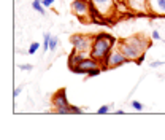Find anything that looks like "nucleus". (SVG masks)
Instances as JSON below:
<instances>
[{
	"mask_svg": "<svg viewBox=\"0 0 165 140\" xmlns=\"http://www.w3.org/2000/svg\"><path fill=\"white\" fill-rule=\"evenodd\" d=\"M118 45H119V51L129 61L135 62L140 56L145 54L146 48L149 46V42H146V38H143L141 35H134L130 38H125V40L119 42Z\"/></svg>",
	"mask_w": 165,
	"mask_h": 140,
	"instance_id": "obj_1",
	"label": "nucleus"
},
{
	"mask_svg": "<svg viewBox=\"0 0 165 140\" xmlns=\"http://www.w3.org/2000/svg\"><path fill=\"white\" fill-rule=\"evenodd\" d=\"M114 43H116V38L113 35H110L106 32H98L94 37V43H92V49H91L89 56L97 59L98 62H105V59L108 58Z\"/></svg>",
	"mask_w": 165,
	"mask_h": 140,
	"instance_id": "obj_2",
	"label": "nucleus"
},
{
	"mask_svg": "<svg viewBox=\"0 0 165 140\" xmlns=\"http://www.w3.org/2000/svg\"><path fill=\"white\" fill-rule=\"evenodd\" d=\"M100 67V62L94 58H84L81 53H78L76 49H73V53L68 58V69L75 73H82V75H87L91 70L98 69Z\"/></svg>",
	"mask_w": 165,
	"mask_h": 140,
	"instance_id": "obj_3",
	"label": "nucleus"
},
{
	"mask_svg": "<svg viewBox=\"0 0 165 140\" xmlns=\"http://www.w3.org/2000/svg\"><path fill=\"white\" fill-rule=\"evenodd\" d=\"M51 104H52V108L57 115H70V113H82V110L78 107H73L70 105L68 99H67V91L64 88H60L59 91H56L51 97Z\"/></svg>",
	"mask_w": 165,
	"mask_h": 140,
	"instance_id": "obj_4",
	"label": "nucleus"
},
{
	"mask_svg": "<svg viewBox=\"0 0 165 140\" xmlns=\"http://www.w3.org/2000/svg\"><path fill=\"white\" fill-rule=\"evenodd\" d=\"M92 11H94V19L97 14L98 21H105L116 11V0H91Z\"/></svg>",
	"mask_w": 165,
	"mask_h": 140,
	"instance_id": "obj_5",
	"label": "nucleus"
},
{
	"mask_svg": "<svg viewBox=\"0 0 165 140\" xmlns=\"http://www.w3.org/2000/svg\"><path fill=\"white\" fill-rule=\"evenodd\" d=\"M70 40H71V45H73V49H76L78 53H91L92 43H94V38L92 37L82 35V33H76Z\"/></svg>",
	"mask_w": 165,
	"mask_h": 140,
	"instance_id": "obj_6",
	"label": "nucleus"
},
{
	"mask_svg": "<svg viewBox=\"0 0 165 140\" xmlns=\"http://www.w3.org/2000/svg\"><path fill=\"white\" fill-rule=\"evenodd\" d=\"M71 10H73V13L78 16L80 19H86L87 16L94 14L91 0H73V3H71Z\"/></svg>",
	"mask_w": 165,
	"mask_h": 140,
	"instance_id": "obj_7",
	"label": "nucleus"
},
{
	"mask_svg": "<svg viewBox=\"0 0 165 140\" xmlns=\"http://www.w3.org/2000/svg\"><path fill=\"white\" fill-rule=\"evenodd\" d=\"M127 62H129V59L125 58L119 49H111L108 58L105 59V62H103V65H105L106 69H114V67H119V65L127 64Z\"/></svg>",
	"mask_w": 165,
	"mask_h": 140,
	"instance_id": "obj_8",
	"label": "nucleus"
},
{
	"mask_svg": "<svg viewBox=\"0 0 165 140\" xmlns=\"http://www.w3.org/2000/svg\"><path fill=\"white\" fill-rule=\"evenodd\" d=\"M148 11L151 14L165 16V0H148Z\"/></svg>",
	"mask_w": 165,
	"mask_h": 140,
	"instance_id": "obj_9",
	"label": "nucleus"
},
{
	"mask_svg": "<svg viewBox=\"0 0 165 140\" xmlns=\"http://www.w3.org/2000/svg\"><path fill=\"white\" fill-rule=\"evenodd\" d=\"M125 2L135 13H146L148 11V0H125Z\"/></svg>",
	"mask_w": 165,
	"mask_h": 140,
	"instance_id": "obj_10",
	"label": "nucleus"
},
{
	"mask_svg": "<svg viewBox=\"0 0 165 140\" xmlns=\"http://www.w3.org/2000/svg\"><path fill=\"white\" fill-rule=\"evenodd\" d=\"M32 8H34L35 11H38L40 14H46V13H45V7H43L41 0H34V2H32Z\"/></svg>",
	"mask_w": 165,
	"mask_h": 140,
	"instance_id": "obj_11",
	"label": "nucleus"
},
{
	"mask_svg": "<svg viewBox=\"0 0 165 140\" xmlns=\"http://www.w3.org/2000/svg\"><path fill=\"white\" fill-rule=\"evenodd\" d=\"M49 42H51V33L45 32V35H43V49H45V53L49 51Z\"/></svg>",
	"mask_w": 165,
	"mask_h": 140,
	"instance_id": "obj_12",
	"label": "nucleus"
},
{
	"mask_svg": "<svg viewBox=\"0 0 165 140\" xmlns=\"http://www.w3.org/2000/svg\"><path fill=\"white\" fill-rule=\"evenodd\" d=\"M40 46H41V45H40V43H37V42H34V43H32V45H30V46H29V51H27V54H35V53L38 51V49H40Z\"/></svg>",
	"mask_w": 165,
	"mask_h": 140,
	"instance_id": "obj_13",
	"label": "nucleus"
},
{
	"mask_svg": "<svg viewBox=\"0 0 165 140\" xmlns=\"http://www.w3.org/2000/svg\"><path fill=\"white\" fill-rule=\"evenodd\" d=\"M130 105H132V108H134V110H138V111L143 110V104L140 102V100H132Z\"/></svg>",
	"mask_w": 165,
	"mask_h": 140,
	"instance_id": "obj_14",
	"label": "nucleus"
},
{
	"mask_svg": "<svg viewBox=\"0 0 165 140\" xmlns=\"http://www.w3.org/2000/svg\"><path fill=\"white\" fill-rule=\"evenodd\" d=\"M57 45H59L57 37H51V42H49V51H54V49L57 48Z\"/></svg>",
	"mask_w": 165,
	"mask_h": 140,
	"instance_id": "obj_15",
	"label": "nucleus"
},
{
	"mask_svg": "<svg viewBox=\"0 0 165 140\" xmlns=\"http://www.w3.org/2000/svg\"><path fill=\"white\" fill-rule=\"evenodd\" d=\"M110 110H111V105L106 104V105H102V107L97 110V113H98V115H105V113H108Z\"/></svg>",
	"mask_w": 165,
	"mask_h": 140,
	"instance_id": "obj_16",
	"label": "nucleus"
},
{
	"mask_svg": "<svg viewBox=\"0 0 165 140\" xmlns=\"http://www.w3.org/2000/svg\"><path fill=\"white\" fill-rule=\"evenodd\" d=\"M19 70L30 72V70H34V65H30V64H22V65H19Z\"/></svg>",
	"mask_w": 165,
	"mask_h": 140,
	"instance_id": "obj_17",
	"label": "nucleus"
},
{
	"mask_svg": "<svg viewBox=\"0 0 165 140\" xmlns=\"http://www.w3.org/2000/svg\"><path fill=\"white\" fill-rule=\"evenodd\" d=\"M100 67H98V69H94V70H91L89 72V73H87V76H95V75H98V73H100Z\"/></svg>",
	"mask_w": 165,
	"mask_h": 140,
	"instance_id": "obj_18",
	"label": "nucleus"
},
{
	"mask_svg": "<svg viewBox=\"0 0 165 140\" xmlns=\"http://www.w3.org/2000/svg\"><path fill=\"white\" fill-rule=\"evenodd\" d=\"M41 3H43L45 8H48V7H51V5L54 3V0H41Z\"/></svg>",
	"mask_w": 165,
	"mask_h": 140,
	"instance_id": "obj_19",
	"label": "nucleus"
},
{
	"mask_svg": "<svg viewBox=\"0 0 165 140\" xmlns=\"http://www.w3.org/2000/svg\"><path fill=\"white\" fill-rule=\"evenodd\" d=\"M159 65H164L162 61H154V62H151V67H152V69H156V67H159Z\"/></svg>",
	"mask_w": 165,
	"mask_h": 140,
	"instance_id": "obj_20",
	"label": "nucleus"
},
{
	"mask_svg": "<svg viewBox=\"0 0 165 140\" xmlns=\"http://www.w3.org/2000/svg\"><path fill=\"white\" fill-rule=\"evenodd\" d=\"M143 61H145V54H143V56H140V58L135 61V64H136V65H141V64H143Z\"/></svg>",
	"mask_w": 165,
	"mask_h": 140,
	"instance_id": "obj_21",
	"label": "nucleus"
},
{
	"mask_svg": "<svg viewBox=\"0 0 165 140\" xmlns=\"http://www.w3.org/2000/svg\"><path fill=\"white\" fill-rule=\"evenodd\" d=\"M152 38H154V40H160V33H159L157 30H154L152 32Z\"/></svg>",
	"mask_w": 165,
	"mask_h": 140,
	"instance_id": "obj_22",
	"label": "nucleus"
},
{
	"mask_svg": "<svg viewBox=\"0 0 165 140\" xmlns=\"http://www.w3.org/2000/svg\"><path fill=\"white\" fill-rule=\"evenodd\" d=\"M21 91H22L21 88H16V89H14V92H13V96H14V97H18L19 94H21Z\"/></svg>",
	"mask_w": 165,
	"mask_h": 140,
	"instance_id": "obj_23",
	"label": "nucleus"
},
{
	"mask_svg": "<svg viewBox=\"0 0 165 140\" xmlns=\"http://www.w3.org/2000/svg\"><path fill=\"white\" fill-rule=\"evenodd\" d=\"M116 2H118V3H124V2H125V0H116Z\"/></svg>",
	"mask_w": 165,
	"mask_h": 140,
	"instance_id": "obj_24",
	"label": "nucleus"
}]
</instances>
